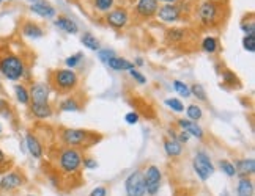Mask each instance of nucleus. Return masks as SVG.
<instances>
[{"label":"nucleus","mask_w":255,"mask_h":196,"mask_svg":"<svg viewBox=\"0 0 255 196\" xmlns=\"http://www.w3.org/2000/svg\"><path fill=\"white\" fill-rule=\"evenodd\" d=\"M224 6L216 0H205L199 6V19L203 25L213 27L221 22V13Z\"/></svg>","instance_id":"obj_4"},{"label":"nucleus","mask_w":255,"mask_h":196,"mask_svg":"<svg viewBox=\"0 0 255 196\" xmlns=\"http://www.w3.org/2000/svg\"><path fill=\"white\" fill-rule=\"evenodd\" d=\"M114 57H115V52L112 51V49H100V51H98V58H100V60L106 65L109 63Z\"/></svg>","instance_id":"obj_37"},{"label":"nucleus","mask_w":255,"mask_h":196,"mask_svg":"<svg viewBox=\"0 0 255 196\" xmlns=\"http://www.w3.org/2000/svg\"><path fill=\"white\" fill-rule=\"evenodd\" d=\"M0 91H2V80H0Z\"/></svg>","instance_id":"obj_51"},{"label":"nucleus","mask_w":255,"mask_h":196,"mask_svg":"<svg viewBox=\"0 0 255 196\" xmlns=\"http://www.w3.org/2000/svg\"><path fill=\"white\" fill-rule=\"evenodd\" d=\"M82 163H84L85 170H96L98 168V162L93 159V157H84Z\"/></svg>","instance_id":"obj_40"},{"label":"nucleus","mask_w":255,"mask_h":196,"mask_svg":"<svg viewBox=\"0 0 255 196\" xmlns=\"http://www.w3.org/2000/svg\"><path fill=\"white\" fill-rule=\"evenodd\" d=\"M219 166H221L222 173L225 176H229V178H235V176H237V168H235V163H232L230 160H221Z\"/></svg>","instance_id":"obj_31"},{"label":"nucleus","mask_w":255,"mask_h":196,"mask_svg":"<svg viewBox=\"0 0 255 196\" xmlns=\"http://www.w3.org/2000/svg\"><path fill=\"white\" fill-rule=\"evenodd\" d=\"M181 196H186V195H181Z\"/></svg>","instance_id":"obj_54"},{"label":"nucleus","mask_w":255,"mask_h":196,"mask_svg":"<svg viewBox=\"0 0 255 196\" xmlns=\"http://www.w3.org/2000/svg\"><path fill=\"white\" fill-rule=\"evenodd\" d=\"M81 41L87 49H90V51H100V39H98L93 33L85 32L81 38Z\"/></svg>","instance_id":"obj_25"},{"label":"nucleus","mask_w":255,"mask_h":196,"mask_svg":"<svg viewBox=\"0 0 255 196\" xmlns=\"http://www.w3.org/2000/svg\"><path fill=\"white\" fill-rule=\"evenodd\" d=\"M159 2L158 0H139L135 3V13L143 19H150L158 13Z\"/></svg>","instance_id":"obj_13"},{"label":"nucleus","mask_w":255,"mask_h":196,"mask_svg":"<svg viewBox=\"0 0 255 196\" xmlns=\"http://www.w3.org/2000/svg\"><path fill=\"white\" fill-rule=\"evenodd\" d=\"M219 49V41L214 36H207L202 41V51L207 54H214Z\"/></svg>","instance_id":"obj_26"},{"label":"nucleus","mask_w":255,"mask_h":196,"mask_svg":"<svg viewBox=\"0 0 255 196\" xmlns=\"http://www.w3.org/2000/svg\"><path fill=\"white\" fill-rule=\"evenodd\" d=\"M165 105L169 107V109H172L173 112L176 113H181L184 112V105L180 99H176V97H169V99H165Z\"/></svg>","instance_id":"obj_34"},{"label":"nucleus","mask_w":255,"mask_h":196,"mask_svg":"<svg viewBox=\"0 0 255 196\" xmlns=\"http://www.w3.org/2000/svg\"><path fill=\"white\" fill-rule=\"evenodd\" d=\"M167 39L172 43H180L183 41V39H186V36H188V32L184 30V28H170V30H167Z\"/></svg>","instance_id":"obj_27"},{"label":"nucleus","mask_w":255,"mask_h":196,"mask_svg":"<svg viewBox=\"0 0 255 196\" xmlns=\"http://www.w3.org/2000/svg\"><path fill=\"white\" fill-rule=\"evenodd\" d=\"M241 28H243L246 35H255V24H254V21H251L249 24H243Z\"/></svg>","instance_id":"obj_43"},{"label":"nucleus","mask_w":255,"mask_h":196,"mask_svg":"<svg viewBox=\"0 0 255 196\" xmlns=\"http://www.w3.org/2000/svg\"><path fill=\"white\" fill-rule=\"evenodd\" d=\"M54 25L70 35H76L79 32V25L76 24V21H73L71 17H66V16H58L54 21Z\"/></svg>","instance_id":"obj_16"},{"label":"nucleus","mask_w":255,"mask_h":196,"mask_svg":"<svg viewBox=\"0 0 255 196\" xmlns=\"http://www.w3.org/2000/svg\"><path fill=\"white\" fill-rule=\"evenodd\" d=\"M52 83L57 91L60 93H70L76 90V86L79 85V75L76 71L65 67V69H57L52 74Z\"/></svg>","instance_id":"obj_2"},{"label":"nucleus","mask_w":255,"mask_h":196,"mask_svg":"<svg viewBox=\"0 0 255 196\" xmlns=\"http://www.w3.org/2000/svg\"><path fill=\"white\" fill-rule=\"evenodd\" d=\"M135 65H137V66H143L145 62L142 60V58H135ZM135 65H134V66H135Z\"/></svg>","instance_id":"obj_47"},{"label":"nucleus","mask_w":255,"mask_h":196,"mask_svg":"<svg viewBox=\"0 0 255 196\" xmlns=\"http://www.w3.org/2000/svg\"><path fill=\"white\" fill-rule=\"evenodd\" d=\"M178 126L181 127L184 132H188L191 136H195L197 140H203V136H205L203 129L197 123L189 121V120H178Z\"/></svg>","instance_id":"obj_17"},{"label":"nucleus","mask_w":255,"mask_h":196,"mask_svg":"<svg viewBox=\"0 0 255 196\" xmlns=\"http://www.w3.org/2000/svg\"><path fill=\"white\" fill-rule=\"evenodd\" d=\"M30 105V113L36 120H47L52 116V107L51 104H28Z\"/></svg>","instance_id":"obj_20"},{"label":"nucleus","mask_w":255,"mask_h":196,"mask_svg":"<svg viewBox=\"0 0 255 196\" xmlns=\"http://www.w3.org/2000/svg\"><path fill=\"white\" fill-rule=\"evenodd\" d=\"M129 75L134 78V80L137 82V83H140V85H143V83H146V78H145V75L142 74V72H139L135 69V67H132V69L129 71Z\"/></svg>","instance_id":"obj_39"},{"label":"nucleus","mask_w":255,"mask_h":196,"mask_svg":"<svg viewBox=\"0 0 255 196\" xmlns=\"http://www.w3.org/2000/svg\"><path fill=\"white\" fill-rule=\"evenodd\" d=\"M192 168H194V173L199 176L200 181H208L214 173V166L211 163L210 155L205 151H199L194 155Z\"/></svg>","instance_id":"obj_5"},{"label":"nucleus","mask_w":255,"mask_h":196,"mask_svg":"<svg viewBox=\"0 0 255 196\" xmlns=\"http://www.w3.org/2000/svg\"><path fill=\"white\" fill-rule=\"evenodd\" d=\"M106 22L112 28L120 30V28H125L128 24H129V14H128L125 8H115L106 14Z\"/></svg>","instance_id":"obj_9"},{"label":"nucleus","mask_w":255,"mask_h":196,"mask_svg":"<svg viewBox=\"0 0 255 196\" xmlns=\"http://www.w3.org/2000/svg\"><path fill=\"white\" fill-rule=\"evenodd\" d=\"M0 178H2V173H0Z\"/></svg>","instance_id":"obj_53"},{"label":"nucleus","mask_w":255,"mask_h":196,"mask_svg":"<svg viewBox=\"0 0 255 196\" xmlns=\"http://www.w3.org/2000/svg\"><path fill=\"white\" fill-rule=\"evenodd\" d=\"M8 163V157H6V154L3 152V149L0 148V168H2V166H5Z\"/></svg>","instance_id":"obj_46"},{"label":"nucleus","mask_w":255,"mask_h":196,"mask_svg":"<svg viewBox=\"0 0 255 196\" xmlns=\"http://www.w3.org/2000/svg\"><path fill=\"white\" fill-rule=\"evenodd\" d=\"M25 196H36V195H25Z\"/></svg>","instance_id":"obj_52"},{"label":"nucleus","mask_w":255,"mask_h":196,"mask_svg":"<svg viewBox=\"0 0 255 196\" xmlns=\"http://www.w3.org/2000/svg\"><path fill=\"white\" fill-rule=\"evenodd\" d=\"M25 146H27V151L30 154L33 159H41L44 149H43V143L38 140V136L32 132H27L25 133Z\"/></svg>","instance_id":"obj_14"},{"label":"nucleus","mask_w":255,"mask_h":196,"mask_svg":"<svg viewBox=\"0 0 255 196\" xmlns=\"http://www.w3.org/2000/svg\"><path fill=\"white\" fill-rule=\"evenodd\" d=\"M2 133H3V127H2V124H0V136H2Z\"/></svg>","instance_id":"obj_49"},{"label":"nucleus","mask_w":255,"mask_h":196,"mask_svg":"<svg viewBox=\"0 0 255 196\" xmlns=\"http://www.w3.org/2000/svg\"><path fill=\"white\" fill-rule=\"evenodd\" d=\"M114 2L115 0H93V8L98 13H109L114 8Z\"/></svg>","instance_id":"obj_28"},{"label":"nucleus","mask_w":255,"mask_h":196,"mask_svg":"<svg viewBox=\"0 0 255 196\" xmlns=\"http://www.w3.org/2000/svg\"><path fill=\"white\" fill-rule=\"evenodd\" d=\"M125 189L128 196H145V181H143V173L140 170H135L128 176L125 181Z\"/></svg>","instance_id":"obj_7"},{"label":"nucleus","mask_w":255,"mask_h":196,"mask_svg":"<svg viewBox=\"0 0 255 196\" xmlns=\"http://www.w3.org/2000/svg\"><path fill=\"white\" fill-rule=\"evenodd\" d=\"M90 196H107L106 187H96L90 192Z\"/></svg>","instance_id":"obj_44"},{"label":"nucleus","mask_w":255,"mask_h":196,"mask_svg":"<svg viewBox=\"0 0 255 196\" xmlns=\"http://www.w3.org/2000/svg\"><path fill=\"white\" fill-rule=\"evenodd\" d=\"M107 66H109L111 69H114V71H131L132 67H135L132 62L126 60V58H123V57H117V55L112 58L109 63H107Z\"/></svg>","instance_id":"obj_21"},{"label":"nucleus","mask_w":255,"mask_h":196,"mask_svg":"<svg viewBox=\"0 0 255 196\" xmlns=\"http://www.w3.org/2000/svg\"><path fill=\"white\" fill-rule=\"evenodd\" d=\"M125 121L128 123V124H137L139 123V115H137L135 112H129V113H126V116H125Z\"/></svg>","instance_id":"obj_42"},{"label":"nucleus","mask_w":255,"mask_h":196,"mask_svg":"<svg viewBox=\"0 0 255 196\" xmlns=\"http://www.w3.org/2000/svg\"><path fill=\"white\" fill-rule=\"evenodd\" d=\"M222 80H224V83H227V85H232V86H240V80H238V77L235 75L232 71H229V69H225V71H222Z\"/></svg>","instance_id":"obj_35"},{"label":"nucleus","mask_w":255,"mask_h":196,"mask_svg":"<svg viewBox=\"0 0 255 196\" xmlns=\"http://www.w3.org/2000/svg\"><path fill=\"white\" fill-rule=\"evenodd\" d=\"M158 19L165 24H173L176 21H180L181 17V8L176 3H165L164 6L158 8Z\"/></svg>","instance_id":"obj_10"},{"label":"nucleus","mask_w":255,"mask_h":196,"mask_svg":"<svg viewBox=\"0 0 255 196\" xmlns=\"http://www.w3.org/2000/svg\"><path fill=\"white\" fill-rule=\"evenodd\" d=\"M186 115H188L189 118V121H194V123H197L202 120V116H203V112L202 109L197 105V104H191L188 109H186Z\"/></svg>","instance_id":"obj_30"},{"label":"nucleus","mask_w":255,"mask_h":196,"mask_svg":"<svg viewBox=\"0 0 255 196\" xmlns=\"http://www.w3.org/2000/svg\"><path fill=\"white\" fill-rule=\"evenodd\" d=\"M158 2H162V3H176L178 0H158Z\"/></svg>","instance_id":"obj_48"},{"label":"nucleus","mask_w":255,"mask_h":196,"mask_svg":"<svg viewBox=\"0 0 255 196\" xmlns=\"http://www.w3.org/2000/svg\"><path fill=\"white\" fill-rule=\"evenodd\" d=\"M238 196H254V182L251 178H241L238 182Z\"/></svg>","instance_id":"obj_24"},{"label":"nucleus","mask_w":255,"mask_h":196,"mask_svg":"<svg viewBox=\"0 0 255 196\" xmlns=\"http://www.w3.org/2000/svg\"><path fill=\"white\" fill-rule=\"evenodd\" d=\"M164 151H165V154H167L169 157L175 159V157H180L181 155V152H183V144L178 143L175 138H167V140H164Z\"/></svg>","instance_id":"obj_22"},{"label":"nucleus","mask_w":255,"mask_h":196,"mask_svg":"<svg viewBox=\"0 0 255 196\" xmlns=\"http://www.w3.org/2000/svg\"><path fill=\"white\" fill-rule=\"evenodd\" d=\"M87 136H88V132H85L82 129H65L62 132V140L66 146H70V148L84 144Z\"/></svg>","instance_id":"obj_11"},{"label":"nucleus","mask_w":255,"mask_h":196,"mask_svg":"<svg viewBox=\"0 0 255 196\" xmlns=\"http://www.w3.org/2000/svg\"><path fill=\"white\" fill-rule=\"evenodd\" d=\"M243 47L248 52H255V35H246L243 38Z\"/></svg>","instance_id":"obj_38"},{"label":"nucleus","mask_w":255,"mask_h":196,"mask_svg":"<svg viewBox=\"0 0 255 196\" xmlns=\"http://www.w3.org/2000/svg\"><path fill=\"white\" fill-rule=\"evenodd\" d=\"M25 184V178L19 171H9L0 178V190L2 192H14L21 189Z\"/></svg>","instance_id":"obj_8"},{"label":"nucleus","mask_w":255,"mask_h":196,"mask_svg":"<svg viewBox=\"0 0 255 196\" xmlns=\"http://www.w3.org/2000/svg\"><path fill=\"white\" fill-rule=\"evenodd\" d=\"M0 74L9 82H19L27 75V66L22 57L6 52L0 55Z\"/></svg>","instance_id":"obj_1"},{"label":"nucleus","mask_w":255,"mask_h":196,"mask_svg":"<svg viewBox=\"0 0 255 196\" xmlns=\"http://www.w3.org/2000/svg\"><path fill=\"white\" fill-rule=\"evenodd\" d=\"M84 155L81 151L76 148H66L58 155V163H60V170L65 174H74L82 166Z\"/></svg>","instance_id":"obj_3"},{"label":"nucleus","mask_w":255,"mask_h":196,"mask_svg":"<svg viewBox=\"0 0 255 196\" xmlns=\"http://www.w3.org/2000/svg\"><path fill=\"white\" fill-rule=\"evenodd\" d=\"M60 110L62 112H77V110H81V105L74 97H66V99H63L60 102Z\"/></svg>","instance_id":"obj_29"},{"label":"nucleus","mask_w":255,"mask_h":196,"mask_svg":"<svg viewBox=\"0 0 255 196\" xmlns=\"http://www.w3.org/2000/svg\"><path fill=\"white\" fill-rule=\"evenodd\" d=\"M173 88H175V91L178 93L180 96H183V97H191V90H189V86L186 85L184 82H181V80H173Z\"/></svg>","instance_id":"obj_33"},{"label":"nucleus","mask_w":255,"mask_h":196,"mask_svg":"<svg viewBox=\"0 0 255 196\" xmlns=\"http://www.w3.org/2000/svg\"><path fill=\"white\" fill-rule=\"evenodd\" d=\"M21 33H22V36L30 38V39H38V38H41V36L44 35L43 28H41L40 25H38V24L32 22V21H25V22L22 24V27H21Z\"/></svg>","instance_id":"obj_18"},{"label":"nucleus","mask_w":255,"mask_h":196,"mask_svg":"<svg viewBox=\"0 0 255 196\" xmlns=\"http://www.w3.org/2000/svg\"><path fill=\"white\" fill-rule=\"evenodd\" d=\"M82 58H84V54L77 52V54H74V55H71V57H68L66 60H65V65H66L68 67H70V69H74V67H76L77 65H81Z\"/></svg>","instance_id":"obj_36"},{"label":"nucleus","mask_w":255,"mask_h":196,"mask_svg":"<svg viewBox=\"0 0 255 196\" xmlns=\"http://www.w3.org/2000/svg\"><path fill=\"white\" fill-rule=\"evenodd\" d=\"M173 138L178 141V143H181V144H184V143H188L189 141V138H191V135L188 133V132H184V131H181L178 135H173Z\"/></svg>","instance_id":"obj_41"},{"label":"nucleus","mask_w":255,"mask_h":196,"mask_svg":"<svg viewBox=\"0 0 255 196\" xmlns=\"http://www.w3.org/2000/svg\"><path fill=\"white\" fill-rule=\"evenodd\" d=\"M5 110H9V104L6 102V99H3V97H0V115H2Z\"/></svg>","instance_id":"obj_45"},{"label":"nucleus","mask_w":255,"mask_h":196,"mask_svg":"<svg viewBox=\"0 0 255 196\" xmlns=\"http://www.w3.org/2000/svg\"><path fill=\"white\" fill-rule=\"evenodd\" d=\"M143 181H145V192L150 196H154L161 189V181H162V173L159 170V166L150 165L146 166V170L143 173Z\"/></svg>","instance_id":"obj_6"},{"label":"nucleus","mask_w":255,"mask_h":196,"mask_svg":"<svg viewBox=\"0 0 255 196\" xmlns=\"http://www.w3.org/2000/svg\"><path fill=\"white\" fill-rule=\"evenodd\" d=\"M30 11L43 19H52L55 16V8L47 3L46 0H36L30 3Z\"/></svg>","instance_id":"obj_15"},{"label":"nucleus","mask_w":255,"mask_h":196,"mask_svg":"<svg viewBox=\"0 0 255 196\" xmlns=\"http://www.w3.org/2000/svg\"><path fill=\"white\" fill-rule=\"evenodd\" d=\"M237 174H241V178H249L255 173V160L254 159H241L235 163Z\"/></svg>","instance_id":"obj_19"},{"label":"nucleus","mask_w":255,"mask_h":196,"mask_svg":"<svg viewBox=\"0 0 255 196\" xmlns=\"http://www.w3.org/2000/svg\"><path fill=\"white\" fill-rule=\"evenodd\" d=\"M13 91H14L16 101L21 104V105H28V104H30V94H28V90H27L25 85L16 83L14 88H13Z\"/></svg>","instance_id":"obj_23"},{"label":"nucleus","mask_w":255,"mask_h":196,"mask_svg":"<svg viewBox=\"0 0 255 196\" xmlns=\"http://www.w3.org/2000/svg\"><path fill=\"white\" fill-rule=\"evenodd\" d=\"M3 2H11V0H0V3H3Z\"/></svg>","instance_id":"obj_50"},{"label":"nucleus","mask_w":255,"mask_h":196,"mask_svg":"<svg viewBox=\"0 0 255 196\" xmlns=\"http://www.w3.org/2000/svg\"><path fill=\"white\" fill-rule=\"evenodd\" d=\"M28 94H30V104H49V88L46 83H33Z\"/></svg>","instance_id":"obj_12"},{"label":"nucleus","mask_w":255,"mask_h":196,"mask_svg":"<svg viewBox=\"0 0 255 196\" xmlns=\"http://www.w3.org/2000/svg\"><path fill=\"white\" fill-rule=\"evenodd\" d=\"M191 96H194V97H197L199 101H202V102H205L207 101V91L203 90V86L200 85V83H194L191 88Z\"/></svg>","instance_id":"obj_32"}]
</instances>
